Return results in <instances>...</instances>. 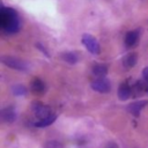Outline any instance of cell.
Wrapping results in <instances>:
<instances>
[{
  "mask_svg": "<svg viewBox=\"0 0 148 148\" xmlns=\"http://www.w3.org/2000/svg\"><path fill=\"white\" fill-rule=\"evenodd\" d=\"M0 27L6 34H16L21 28V20L17 12L10 7H2L0 10Z\"/></svg>",
  "mask_w": 148,
  "mask_h": 148,
  "instance_id": "1",
  "label": "cell"
},
{
  "mask_svg": "<svg viewBox=\"0 0 148 148\" xmlns=\"http://www.w3.org/2000/svg\"><path fill=\"white\" fill-rule=\"evenodd\" d=\"M1 62L3 65H6L7 67H9V68L21 71V72H25L29 68L28 64L24 60H22L20 58H16V57H13V56H2L1 57Z\"/></svg>",
  "mask_w": 148,
  "mask_h": 148,
  "instance_id": "2",
  "label": "cell"
},
{
  "mask_svg": "<svg viewBox=\"0 0 148 148\" xmlns=\"http://www.w3.org/2000/svg\"><path fill=\"white\" fill-rule=\"evenodd\" d=\"M81 42L84 45V47L88 50V52H90L91 54H98L99 53V43L97 42V39L92 35L83 34Z\"/></svg>",
  "mask_w": 148,
  "mask_h": 148,
  "instance_id": "3",
  "label": "cell"
},
{
  "mask_svg": "<svg viewBox=\"0 0 148 148\" xmlns=\"http://www.w3.org/2000/svg\"><path fill=\"white\" fill-rule=\"evenodd\" d=\"M31 109L32 111L35 112V114L39 118V119H45L50 116H52L53 113L51 112V109L50 106L47 105H44L43 103L38 102V101H34L32 104H31Z\"/></svg>",
  "mask_w": 148,
  "mask_h": 148,
  "instance_id": "4",
  "label": "cell"
},
{
  "mask_svg": "<svg viewBox=\"0 0 148 148\" xmlns=\"http://www.w3.org/2000/svg\"><path fill=\"white\" fill-rule=\"evenodd\" d=\"M91 88L95 91L102 92V94H106L111 90V83L108 79L103 77V79H96L91 82Z\"/></svg>",
  "mask_w": 148,
  "mask_h": 148,
  "instance_id": "5",
  "label": "cell"
},
{
  "mask_svg": "<svg viewBox=\"0 0 148 148\" xmlns=\"http://www.w3.org/2000/svg\"><path fill=\"white\" fill-rule=\"evenodd\" d=\"M0 117H1V120L3 123H13L16 119V112H15L14 106L3 108L0 112Z\"/></svg>",
  "mask_w": 148,
  "mask_h": 148,
  "instance_id": "6",
  "label": "cell"
},
{
  "mask_svg": "<svg viewBox=\"0 0 148 148\" xmlns=\"http://www.w3.org/2000/svg\"><path fill=\"white\" fill-rule=\"evenodd\" d=\"M30 90H31L34 94L42 95V94L45 91V83H44L40 79L35 77V79L30 82Z\"/></svg>",
  "mask_w": 148,
  "mask_h": 148,
  "instance_id": "7",
  "label": "cell"
},
{
  "mask_svg": "<svg viewBox=\"0 0 148 148\" xmlns=\"http://www.w3.org/2000/svg\"><path fill=\"white\" fill-rule=\"evenodd\" d=\"M131 92H132V89L126 82H123L118 88V97L120 101H127L132 95Z\"/></svg>",
  "mask_w": 148,
  "mask_h": 148,
  "instance_id": "8",
  "label": "cell"
},
{
  "mask_svg": "<svg viewBox=\"0 0 148 148\" xmlns=\"http://www.w3.org/2000/svg\"><path fill=\"white\" fill-rule=\"evenodd\" d=\"M138 62V54L135 52H131L127 53L124 58H123V66L125 68H133Z\"/></svg>",
  "mask_w": 148,
  "mask_h": 148,
  "instance_id": "9",
  "label": "cell"
},
{
  "mask_svg": "<svg viewBox=\"0 0 148 148\" xmlns=\"http://www.w3.org/2000/svg\"><path fill=\"white\" fill-rule=\"evenodd\" d=\"M139 39V30H132V31H128L126 35H125V45L127 47H132L136 44Z\"/></svg>",
  "mask_w": 148,
  "mask_h": 148,
  "instance_id": "10",
  "label": "cell"
},
{
  "mask_svg": "<svg viewBox=\"0 0 148 148\" xmlns=\"http://www.w3.org/2000/svg\"><path fill=\"white\" fill-rule=\"evenodd\" d=\"M147 104V101H136V102H133L131 103L128 106H127V110L128 112H131L133 116H139L141 110L143 109V106Z\"/></svg>",
  "mask_w": 148,
  "mask_h": 148,
  "instance_id": "11",
  "label": "cell"
},
{
  "mask_svg": "<svg viewBox=\"0 0 148 148\" xmlns=\"http://www.w3.org/2000/svg\"><path fill=\"white\" fill-rule=\"evenodd\" d=\"M91 73H92V75H95L97 79H103V77H105V75L108 74V66L104 65V64H96V65L92 67Z\"/></svg>",
  "mask_w": 148,
  "mask_h": 148,
  "instance_id": "12",
  "label": "cell"
},
{
  "mask_svg": "<svg viewBox=\"0 0 148 148\" xmlns=\"http://www.w3.org/2000/svg\"><path fill=\"white\" fill-rule=\"evenodd\" d=\"M61 59L65 60L66 62L71 64V65H74L79 61V56L76 52H73V51H67V52H62L61 53Z\"/></svg>",
  "mask_w": 148,
  "mask_h": 148,
  "instance_id": "13",
  "label": "cell"
},
{
  "mask_svg": "<svg viewBox=\"0 0 148 148\" xmlns=\"http://www.w3.org/2000/svg\"><path fill=\"white\" fill-rule=\"evenodd\" d=\"M56 119H57V116H56V114H52V116H50V117H47V118H45V119H39V120H37V121L35 123V126H36V127H46V126H50L51 124H53Z\"/></svg>",
  "mask_w": 148,
  "mask_h": 148,
  "instance_id": "14",
  "label": "cell"
},
{
  "mask_svg": "<svg viewBox=\"0 0 148 148\" xmlns=\"http://www.w3.org/2000/svg\"><path fill=\"white\" fill-rule=\"evenodd\" d=\"M27 91H28L27 90V87L23 86V84H21V83H16V84H14L12 87V92L15 96H24L27 94Z\"/></svg>",
  "mask_w": 148,
  "mask_h": 148,
  "instance_id": "15",
  "label": "cell"
},
{
  "mask_svg": "<svg viewBox=\"0 0 148 148\" xmlns=\"http://www.w3.org/2000/svg\"><path fill=\"white\" fill-rule=\"evenodd\" d=\"M43 148H64V145L57 140H49L44 143Z\"/></svg>",
  "mask_w": 148,
  "mask_h": 148,
  "instance_id": "16",
  "label": "cell"
},
{
  "mask_svg": "<svg viewBox=\"0 0 148 148\" xmlns=\"http://www.w3.org/2000/svg\"><path fill=\"white\" fill-rule=\"evenodd\" d=\"M36 47H37V49H39V50H40V51H42L46 57H50V53L47 52V50H46V49H45L40 43H36Z\"/></svg>",
  "mask_w": 148,
  "mask_h": 148,
  "instance_id": "17",
  "label": "cell"
},
{
  "mask_svg": "<svg viewBox=\"0 0 148 148\" xmlns=\"http://www.w3.org/2000/svg\"><path fill=\"white\" fill-rule=\"evenodd\" d=\"M142 76H143V80L146 81L147 87H148V66H147V67H145V68L142 69Z\"/></svg>",
  "mask_w": 148,
  "mask_h": 148,
  "instance_id": "18",
  "label": "cell"
}]
</instances>
